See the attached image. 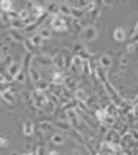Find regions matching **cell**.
<instances>
[{
	"mask_svg": "<svg viewBox=\"0 0 138 155\" xmlns=\"http://www.w3.org/2000/svg\"><path fill=\"white\" fill-rule=\"evenodd\" d=\"M97 36H98V31H97V27L95 25H86L85 30L82 31V38L85 39V40H89V42L95 40Z\"/></svg>",
	"mask_w": 138,
	"mask_h": 155,
	"instance_id": "6da1fadb",
	"label": "cell"
},
{
	"mask_svg": "<svg viewBox=\"0 0 138 155\" xmlns=\"http://www.w3.org/2000/svg\"><path fill=\"white\" fill-rule=\"evenodd\" d=\"M104 87H105V90H107V94H108L110 98L114 101V104H116V106H120V104L123 103V100H122V97L118 94V91H116V90L108 84V82H105V84H104Z\"/></svg>",
	"mask_w": 138,
	"mask_h": 155,
	"instance_id": "7a4b0ae2",
	"label": "cell"
},
{
	"mask_svg": "<svg viewBox=\"0 0 138 155\" xmlns=\"http://www.w3.org/2000/svg\"><path fill=\"white\" fill-rule=\"evenodd\" d=\"M52 28H54L55 31H58V33L65 31V30H67V22H65V19L62 18V17H54V18H52Z\"/></svg>",
	"mask_w": 138,
	"mask_h": 155,
	"instance_id": "3957f363",
	"label": "cell"
},
{
	"mask_svg": "<svg viewBox=\"0 0 138 155\" xmlns=\"http://www.w3.org/2000/svg\"><path fill=\"white\" fill-rule=\"evenodd\" d=\"M33 61H36L37 64L45 66V67L54 64V58L51 57V55H48V54H39V55H34V60H33Z\"/></svg>",
	"mask_w": 138,
	"mask_h": 155,
	"instance_id": "277c9868",
	"label": "cell"
},
{
	"mask_svg": "<svg viewBox=\"0 0 138 155\" xmlns=\"http://www.w3.org/2000/svg\"><path fill=\"white\" fill-rule=\"evenodd\" d=\"M120 134H119L118 130H110L107 134H105V142L108 143H113V145H119L120 143Z\"/></svg>",
	"mask_w": 138,
	"mask_h": 155,
	"instance_id": "5b68a950",
	"label": "cell"
},
{
	"mask_svg": "<svg viewBox=\"0 0 138 155\" xmlns=\"http://www.w3.org/2000/svg\"><path fill=\"white\" fill-rule=\"evenodd\" d=\"M33 101L36 103V106L42 107V106H45L48 103V98L45 96V93H40V91L36 90V93H33Z\"/></svg>",
	"mask_w": 138,
	"mask_h": 155,
	"instance_id": "8992f818",
	"label": "cell"
},
{
	"mask_svg": "<svg viewBox=\"0 0 138 155\" xmlns=\"http://www.w3.org/2000/svg\"><path fill=\"white\" fill-rule=\"evenodd\" d=\"M2 98L9 104H14L17 101V96L14 94L12 90H2Z\"/></svg>",
	"mask_w": 138,
	"mask_h": 155,
	"instance_id": "52a82bcc",
	"label": "cell"
},
{
	"mask_svg": "<svg viewBox=\"0 0 138 155\" xmlns=\"http://www.w3.org/2000/svg\"><path fill=\"white\" fill-rule=\"evenodd\" d=\"M99 67H102V69H108V67H111V64H113V58L110 57L108 54H102V55H99Z\"/></svg>",
	"mask_w": 138,
	"mask_h": 155,
	"instance_id": "ba28073f",
	"label": "cell"
},
{
	"mask_svg": "<svg viewBox=\"0 0 138 155\" xmlns=\"http://www.w3.org/2000/svg\"><path fill=\"white\" fill-rule=\"evenodd\" d=\"M113 39H114L116 42H123V40L126 39V30L122 28V27L114 28V30H113Z\"/></svg>",
	"mask_w": 138,
	"mask_h": 155,
	"instance_id": "9c48e42d",
	"label": "cell"
},
{
	"mask_svg": "<svg viewBox=\"0 0 138 155\" xmlns=\"http://www.w3.org/2000/svg\"><path fill=\"white\" fill-rule=\"evenodd\" d=\"M21 70H22V66H21L20 63H14V64L8 69V75H9V78H14V79H15Z\"/></svg>",
	"mask_w": 138,
	"mask_h": 155,
	"instance_id": "30bf717a",
	"label": "cell"
},
{
	"mask_svg": "<svg viewBox=\"0 0 138 155\" xmlns=\"http://www.w3.org/2000/svg\"><path fill=\"white\" fill-rule=\"evenodd\" d=\"M25 28H27V24H25L22 19H15V21H11V30L21 31V30H25Z\"/></svg>",
	"mask_w": 138,
	"mask_h": 155,
	"instance_id": "8fae6325",
	"label": "cell"
},
{
	"mask_svg": "<svg viewBox=\"0 0 138 155\" xmlns=\"http://www.w3.org/2000/svg\"><path fill=\"white\" fill-rule=\"evenodd\" d=\"M28 76H30V79H31V81H33L34 84H37L40 79H42V78H40L39 70H37V69H36L34 66H31V67L28 69Z\"/></svg>",
	"mask_w": 138,
	"mask_h": 155,
	"instance_id": "7c38bea8",
	"label": "cell"
},
{
	"mask_svg": "<svg viewBox=\"0 0 138 155\" xmlns=\"http://www.w3.org/2000/svg\"><path fill=\"white\" fill-rule=\"evenodd\" d=\"M22 131H24L25 136H33V133H34V125H33V122L27 119V121L24 122V125H22Z\"/></svg>",
	"mask_w": 138,
	"mask_h": 155,
	"instance_id": "4fadbf2b",
	"label": "cell"
},
{
	"mask_svg": "<svg viewBox=\"0 0 138 155\" xmlns=\"http://www.w3.org/2000/svg\"><path fill=\"white\" fill-rule=\"evenodd\" d=\"M49 87H51V84H49V81H46V79H40L39 82L36 84V90L40 91V93L48 91V90H49Z\"/></svg>",
	"mask_w": 138,
	"mask_h": 155,
	"instance_id": "5bb4252c",
	"label": "cell"
},
{
	"mask_svg": "<svg viewBox=\"0 0 138 155\" xmlns=\"http://www.w3.org/2000/svg\"><path fill=\"white\" fill-rule=\"evenodd\" d=\"M71 6L70 5H67V3H61L59 5V14L61 15H64V17H70L71 18Z\"/></svg>",
	"mask_w": 138,
	"mask_h": 155,
	"instance_id": "9a60e30c",
	"label": "cell"
},
{
	"mask_svg": "<svg viewBox=\"0 0 138 155\" xmlns=\"http://www.w3.org/2000/svg\"><path fill=\"white\" fill-rule=\"evenodd\" d=\"M54 125H55V127H59L61 130H65V131H70V130H71V124H70L68 121H64V119H57V121L54 122Z\"/></svg>",
	"mask_w": 138,
	"mask_h": 155,
	"instance_id": "2e32d148",
	"label": "cell"
},
{
	"mask_svg": "<svg viewBox=\"0 0 138 155\" xmlns=\"http://www.w3.org/2000/svg\"><path fill=\"white\" fill-rule=\"evenodd\" d=\"M54 64H55V67H58V69H62V67H65V55H55L54 57Z\"/></svg>",
	"mask_w": 138,
	"mask_h": 155,
	"instance_id": "e0dca14e",
	"label": "cell"
},
{
	"mask_svg": "<svg viewBox=\"0 0 138 155\" xmlns=\"http://www.w3.org/2000/svg\"><path fill=\"white\" fill-rule=\"evenodd\" d=\"M46 12L48 14H57V12H59V5L58 3H54V2L46 3Z\"/></svg>",
	"mask_w": 138,
	"mask_h": 155,
	"instance_id": "ac0fdd59",
	"label": "cell"
},
{
	"mask_svg": "<svg viewBox=\"0 0 138 155\" xmlns=\"http://www.w3.org/2000/svg\"><path fill=\"white\" fill-rule=\"evenodd\" d=\"M9 36H11V39L12 40H15V42H25V39H24V36L21 35L20 31H17V30H11L9 31Z\"/></svg>",
	"mask_w": 138,
	"mask_h": 155,
	"instance_id": "d6986e66",
	"label": "cell"
},
{
	"mask_svg": "<svg viewBox=\"0 0 138 155\" xmlns=\"http://www.w3.org/2000/svg\"><path fill=\"white\" fill-rule=\"evenodd\" d=\"M51 140H52L55 145H62V143L65 142V137H64V134H62V133H54Z\"/></svg>",
	"mask_w": 138,
	"mask_h": 155,
	"instance_id": "ffe728a7",
	"label": "cell"
},
{
	"mask_svg": "<svg viewBox=\"0 0 138 155\" xmlns=\"http://www.w3.org/2000/svg\"><path fill=\"white\" fill-rule=\"evenodd\" d=\"M30 40H31V43H33L34 46H42V45H43V40H45V39L40 36V33H36V35H33V36L30 38Z\"/></svg>",
	"mask_w": 138,
	"mask_h": 155,
	"instance_id": "44dd1931",
	"label": "cell"
},
{
	"mask_svg": "<svg viewBox=\"0 0 138 155\" xmlns=\"http://www.w3.org/2000/svg\"><path fill=\"white\" fill-rule=\"evenodd\" d=\"M83 14H85L83 9H80V8H73V9H71V19H80L83 17Z\"/></svg>",
	"mask_w": 138,
	"mask_h": 155,
	"instance_id": "7402d4cb",
	"label": "cell"
},
{
	"mask_svg": "<svg viewBox=\"0 0 138 155\" xmlns=\"http://www.w3.org/2000/svg\"><path fill=\"white\" fill-rule=\"evenodd\" d=\"M0 6H2V11H3V12H11V11H12V2L2 0V2H0Z\"/></svg>",
	"mask_w": 138,
	"mask_h": 155,
	"instance_id": "603a6c76",
	"label": "cell"
},
{
	"mask_svg": "<svg viewBox=\"0 0 138 155\" xmlns=\"http://www.w3.org/2000/svg\"><path fill=\"white\" fill-rule=\"evenodd\" d=\"M65 79L67 78L64 76L61 72H55L54 73V84H62V82H65Z\"/></svg>",
	"mask_w": 138,
	"mask_h": 155,
	"instance_id": "cb8c5ba5",
	"label": "cell"
},
{
	"mask_svg": "<svg viewBox=\"0 0 138 155\" xmlns=\"http://www.w3.org/2000/svg\"><path fill=\"white\" fill-rule=\"evenodd\" d=\"M77 57H80L83 61H91V54H89V51L85 48V49H82L79 54H77Z\"/></svg>",
	"mask_w": 138,
	"mask_h": 155,
	"instance_id": "d4e9b609",
	"label": "cell"
},
{
	"mask_svg": "<svg viewBox=\"0 0 138 155\" xmlns=\"http://www.w3.org/2000/svg\"><path fill=\"white\" fill-rule=\"evenodd\" d=\"M22 45H24V48L28 51V54H33V51H34V48H36V46L31 43V40H30V39H25V42H24Z\"/></svg>",
	"mask_w": 138,
	"mask_h": 155,
	"instance_id": "484cf974",
	"label": "cell"
},
{
	"mask_svg": "<svg viewBox=\"0 0 138 155\" xmlns=\"http://www.w3.org/2000/svg\"><path fill=\"white\" fill-rule=\"evenodd\" d=\"M31 17V12H30V9H22V11H20V19H22V21H27V19Z\"/></svg>",
	"mask_w": 138,
	"mask_h": 155,
	"instance_id": "4316f807",
	"label": "cell"
},
{
	"mask_svg": "<svg viewBox=\"0 0 138 155\" xmlns=\"http://www.w3.org/2000/svg\"><path fill=\"white\" fill-rule=\"evenodd\" d=\"M102 124H104L105 127H113V125H114V116L113 115H107Z\"/></svg>",
	"mask_w": 138,
	"mask_h": 155,
	"instance_id": "83f0119b",
	"label": "cell"
},
{
	"mask_svg": "<svg viewBox=\"0 0 138 155\" xmlns=\"http://www.w3.org/2000/svg\"><path fill=\"white\" fill-rule=\"evenodd\" d=\"M73 27H74V30H76V31H83L86 25H83L79 19H73Z\"/></svg>",
	"mask_w": 138,
	"mask_h": 155,
	"instance_id": "f1b7e54d",
	"label": "cell"
},
{
	"mask_svg": "<svg viewBox=\"0 0 138 155\" xmlns=\"http://www.w3.org/2000/svg\"><path fill=\"white\" fill-rule=\"evenodd\" d=\"M76 98L83 103V101L86 100V93H85L83 90H76Z\"/></svg>",
	"mask_w": 138,
	"mask_h": 155,
	"instance_id": "f546056e",
	"label": "cell"
},
{
	"mask_svg": "<svg viewBox=\"0 0 138 155\" xmlns=\"http://www.w3.org/2000/svg\"><path fill=\"white\" fill-rule=\"evenodd\" d=\"M40 36L43 39H51L52 38V31H51L49 28H42V30H40Z\"/></svg>",
	"mask_w": 138,
	"mask_h": 155,
	"instance_id": "4dcf8cb0",
	"label": "cell"
},
{
	"mask_svg": "<svg viewBox=\"0 0 138 155\" xmlns=\"http://www.w3.org/2000/svg\"><path fill=\"white\" fill-rule=\"evenodd\" d=\"M128 134H129V137H131L132 140L138 142V130H135V128H131V130L128 131Z\"/></svg>",
	"mask_w": 138,
	"mask_h": 155,
	"instance_id": "1f68e13d",
	"label": "cell"
},
{
	"mask_svg": "<svg viewBox=\"0 0 138 155\" xmlns=\"http://www.w3.org/2000/svg\"><path fill=\"white\" fill-rule=\"evenodd\" d=\"M65 85H67V90H68V88H70V90H74V88H76L74 81H73V79H70V78H67V79H65ZM74 91H76V90H74Z\"/></svg>",
	"mask_w": 138,
	"mask_h": 155,
	"instance_id": "d6a6232c",
	"label": "cell"
},
{
	"mask_svg": "<svg viewBox=\"0 0 138 155\" xmlns=\"http://www.w3.org/2000/svg\"><path fill=\"white\" fill-rule=\"evenodd\" d=\"M15 81H18V82H21V84H22V82H25V72H24V70H21L20 73L17 75Z\"/></svg>",
	"mask_w": 138,
	"mask_h": 155,
	"instance_id": "836d02e7",
	"label": "cell"
},
{
	"mask_svg": "<svg viewBox=\"0 0 138 155\" xmlns=\"http://www.w3.org/2000/svg\"><path fill=\"white\" fill-rule=\"evenodd\" d=\"M40 128H42V131H46V130H49L51 128V124L49 122H40Z\"/></svg>",
	"mask_w": 138,
	"mask_h": 155,
	"instance_id": "e575fe53",
	"label": "cell"
},
{
	"mask_svg": "<svg viewBox=\"0 0 138 155\" xmlns=\"http://www.w3.org/2000/svg\"><path fill=\"white\" fill-rule=\"evenodd\" d=\"M82 49H85V46H83L82 43H76V45H74V52H76V55L79 54Z\"/></svg>",
	"mask_w": 138,
	"mask_h": 155,
	"instance_id": "d590c367",
	"label": "cell"
},
{
	"mask_svg": "<svg viewBox=\"0 0 138 155\" xmlns=\"http://www.w3.org/2000/svg\"><path fill=\"white\" fill-rule=\"evenodd\" d=\"M131 43H138V33H132V36H131Z\"/></svg>",
	"mask_w": 138,
	"mask_h": 155,
	"instance_id": "8d00e7d4",
	"label": "cell"
},
{
	"mask_svg": "<svg viewBox=\"0 0 138 155\" xmlns=\"http://www.w3.org/2000/svg\"><path fill=\"white\" fill-rule=\"evenodd\" d=\"M134 48H135V45H134V43H128V45H126V52H132V51H134Z\"/></svg>",
	"mask_w": 138,
	"mask_h": 155,
	"instance_id": "74e56055",
	"label": "cell"
},
{
	"mask_svg": "<svg viewBox=\"0 0 138 155\" xmlns=\"http://www.w3.org/2000/svg\"><path fill=\"white\" fill-rule=\"evenodd\" d=\"M2 146H6V137L5 136L2 137Z\"/></svg>",
	"mask_w": 138,
	"mask_h": 155,
	"instance_id": "f35d334b",
	"label": "cell"
},
{
	"mask_svg": "<svg viewBox=\"0 0 138 155\" xmlns=\"http://www.w3.org/2000/svg\"><path fill=\"white\" fill-rule=\"evenodd\" d=\"M132 33H138V21H137V24H135V28H134Z\"/></svg>",
	"mask_w": 138,
	"mask_h": 155,
	"instance_id": "ab89813d",
	"label": "cell"
},
{
	"mask_svg": "<svg viewBox=\"0 0 138 155\" xmlns=\"http://www.w3.org/2000/svg\"><path fill=\"white\" fill-rule=\"evenodd\" d=\"M6 49H8V48H6V45H3V46H2V52L5 54V52H6Z\"/></svg>",
	"mask_w": 138,
	"mask_h": 155,
	"instance_id": "60d3db41",
	"label": "cell"
},
{
	"mask_svg": "<svg viewBox=\"0 0 138 155\" xmlns=\"http://www.w3.org/2000/svg\"><path fill=\"white\" fill-rule=\"evenodd\" d=\"M49 155H58V152H57V151H51V152H49Z\"/></svg>",
	"mask_w": 138,
	"mask_h": 155,
	"instance_id": "b9f144b4",
	"label": "cell"
},
{
	"mask_svg": "<svg viewBox=\"0 0 138 155\" xmlns=\"http://www.w3.org/2000/svg\"><path fill=\"white\" fill-rule=\"evenodd\" d=\"M31 155H39V152H37V149H36V151H33V152H31Z\"/></svg>",
	"mask_w": 138,
	"mask_h": 155,
	"instance_id": "7bdbcfd3",
	"label": "cell"
},
{
	"mask_svg": "<svg viewBox=\"0 0 138 155\" xmlns=\"http://www.w3.org/2000/svg\"><path fill=\"white\" fill-rule=\"evenodd\" d=\"M21 155H31V154H28V152H27V154H21Z\"/></svg>",
	"mask_w": 138,
	"mask_h": 155,
	"instance_id": "ee69618b",
	"label": "cell"
}]
</instances>
